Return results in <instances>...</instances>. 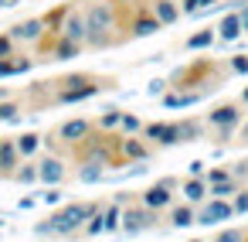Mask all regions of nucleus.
<instances>
[{
  "label": "nucleus",
  "mask_w": 248,
  "mask_h": 242,
  "mask_svg": "<svg viewBox=\"0 0 248 242\" xmlns=\"http://www.w3.org/2000/svg\"><path fill=\"white\" fill-rule=\"evenodd\" d=\"M92 215H99V208L95 205H65L62 211H55L45 225H38V232L45 235V232H55V235H72V232H78Z\"/></svg>",
  "instance_id": "f257e3e1"
},
{
  "label": "nucleus",
  "mask_w": 248,
  "mask_h": 242,
  "mask_svg": "<svg viewBox=\"0 0 248 242\" xmlns=\"http://www.w3.org/2000/svg\"><path fill=\"white\" fill-rule=\"evenodd\" d=\"M85 21H89V38H85V45H92V48H106L109 45V31L116 28V11H112V4H92L89 11H85Z\"/></svg>",
  "instance_id": "f03ea898"
},
{
  "label": "nucleus",
  "mask_w": 248,
  "mask_h": 242,
  "mask_svg": "<svg viewBox=\"0 0 248 242\" xmlns=\"http://www.w3.org/2000/svg\"><path fill=\"white\" fill-rule=\"evenodd\" d=\"M234 215V205L228 198H211L201 211H197V225H217V222H228Z\"/></svg>",
  "instance_id": "7ed1b4c3"
},
{
  "label": "nucleus",
  "mask_w": 248,
  "mask_h": 242,
  "mask_svg": "<svg viewBox=\"0 0 248 242\" xmlns=\"http://www.w3.org/2000/svg\"><path fill=\"white\" fill-rule=\"evenodd\" d=\"M207 123H211V126H217L221 133H231V130L241 123V113H238V106H234V103H221V106H214V109L207 113Z\"/></svg>",
  "instance_id": "20e7f679"
},
{
  "label": "nucleus",
  "mask_w": 248,
  "mask_h": 242,
  "mask_svg": "<svg viewBox=\"0 0 248 242\" xmlns=\"http://www.w3.org/2000/svg\"><path fill=\"white\" fill-rule=\"evenodd\" d=\"M173 184H177V181H156L153 188H146V191H143V205H146V208H153V211L170 208V205H173V194H170V191H173Z\"/></svg>",
  "instance_id": "39448f33"
},
{
  "label": "nucleus",
  "mask_w": 248,
  "mask_h": 242,
  "mask_svg": "<svg viewBox=\"0 0 248 242\" xmlns=\"http://www.w3.org/2000/svg\"><path fill=\"white\" fill-rule=\"evenodd\" d=\"M156 222V211L153 208H126L123 211V232H143V228H150Z\"/></svg>",
  "instance_id": "423d86ee"
},
{
  "label": "nucleus",
  "mask_w": 248,
  "mask_h": 242,
  "mask_svg": "<svg viewBox=\"0 0 248 242\" xmlns=\"http://www.w3.org/2000/svg\"><path fill=\"white\" fill-rule=\"evenodd\" d=\"M62 38L85 45V38H89V21H85V14H82V11H72V14L65 17V24H62Z\"/></svg>",
  "instance_id": "0eeeda50"
},
{
  "label": "nucleus",
  "mask_w": 248,
  "mask_h": 242,
  "mask_svg": "<svg viewBox=\"0 0 248 242\" xmlns=\"http://www.w3.org/2000/svg\"><path fill=\"white\" fill-rule=\"evenodd\" d=\"M143 133H146V140H153V143H163V147H173V143H180L177 123H150V126H143Z\"/></svg>",
  "instance_id": "6e6552de"
},
{
  "label": "nucleus",
  "mask_w": 248,
  "mask_h": 242,
  "mask_svg": "<svg viewBox=\"0 0 248 242\" xmlns=\"http://www.w3.org/2000/svg\"><path fill=\"white\" fill-rule=\"evenodd\" d=\"M89 130H92L89 120H68V123L58 130V137H62L65 143H82V140L89 137Z\"/></svg>",
  "instance_id": "1a4fd4ad"
},
{
  "label": "nucleus",
  "mask_w": 248,
  "mask_h": 242,
  "mask_svg": "<svg viewBox=\"0 0 248 242\" xmlns=\"http://www.w3.org/2000/svg\"><path fill=\"white\" fill-rule=\"evenodd\" d=\"M41 31H45V21H41V17H31V21H21V24L11 31V38H14V41H38Z\"/></svg>",
  "instance_id": "9d476101"
},
{
  "label": "nucleus",
  "mask_w": 248,
  "mask_h": 242,
  "mask_svg": "<svg viewBox=\"0 0 248 242\" xmlns=\"http://www.w3.org/2000/svg\"><path fill=\"white\" fill-rule=\"evenodd\" d=\"M38 177H41L45 184H58V181L65 177V164H62L58 157H45V160L38 164Z\"/></svg>",
  "instance_id": "9b49d317"
},
{
  "label": "nucleus",
  "mask_w": 248,
  "mask_h": 242,
  "mask_svg": "<svg viewBox=\"0 0 248 242\" xmlns=\"http://www.w3.org/2000/svg\"><path fill=\"white\" fill-rule=\"evenodd\" d=\"M190 222H197V211H194L190 201H184V205H170V225H173V228H187Z\"/></svg>",
  "instance_id": "f8f14e48"
},
{
  "label": "nucleus",
  "mask_w": 248,
  "mask_h": 242,
  "mask_svg": "<svg viewBox=\"0 0 248 242\" xmlns=\"http://www.w3.org/2000/svg\"><path fill=\"white\" fill-rule=\"evenodd\" d=\"M153 14H156L160 24H177V17H180L184 11L173 4V0H156V4H153Z\"/></svg>",
  "instance_id": "ddd939ff"
},
{
  "label": "nucleus",
  "mask_w": 248,
  "mask_h": 242,
  "mask_svg": "<svg viewBox=\"0 0 248 242\" xmlns=\"http://www.w3.org/2000/svg\"><path fill=\"white\" fill-rule=\"evenodd\" d=\"M163 24L156 21V14H140L136 21H133V35L136 38H150V35H156Z\"/></svg>",
  "instance_id": "4468645a"
},
{
  "label": "nucleus",
  "mask_w": 248,
  "mask_h": 242,
  "mask_svg": "<svg viewBox=\"0 0 248 242\" xmlns=\"http://www.w3.org/2000/svg\"><path fill=\"white\" fill-rule=\"evenodd\" d=\"M241 31H245V28H241V17H238V14H228V17L217 24L221 41H238V38H241Z\"/></svg>",
  "instance_id": "2eb2a0df"
},
{
  "label": "nucleus",
  "mask_w": 248,
  "mask_h": 242,
  "mask_svg": "<svg viewBox=\"0 0 248 242\" xmlns=\"http://www.w3.org/2000/svg\"><path fill=\"white\" fill-rule=\"evenodd\" d=\"M106 157H92V160H85L82 164V171H78V181H85V184H92V181H99L106 171Z\"/></svg>",
  "instance_id": "dca6fc26"
},
{
  "label": "nucleus",
  "mask_w": 248,
  "mask_h": 242,
  "mask_svg": "<svg viewBox=\"0 0 248 242\" xmlns=\"http://www.w3.org/2000/svg\"><path fill=\"white\" fill-rule=\"evenodd\" d=\"M214 38H217V35H214L211 28H201L197 35H190V38L184 41V48H187V52H201V48H207V45H214Z\"/></svg>",
  "instance_id": "f3484780"
},
{
  "label": "nucleus",
  "mask_w": 248,
  "mask_h": 242,
  "mask_svg": "<svg viewBox=\"0 0 248 242\" xmlns=\"http://www.w3.org/2000/svg\"><path fill=\"white\" fill-rule=\"evenodd\" d=\"M119 150H123L126 160H146V157H150V150H146L140 140H119Z\"/></svg>",
  "instance_id": "a211bd4d"
},
{
  "label": "nucleus",
  "mask_w": 248,
  "mask_h": 242,
  "mask_svg": "<svg viewBox=\"0 0 248 242\" xmlns=\"http://www.w3.org/2000/svg\"><path fill=\"white\" fill-rule=\"evenodd\" d=\"M11 167H17V143L0 140V171H11Z\"/></svg>",
  "instance_id": "6ab92c4d"
},
{
  "label": "nucleus",
  "mask_w": 248,
  "mask_h": 242,
  "mask_svg": "<svg viewBox=\"0 0 248 242\" xmlns=\"http://www.w3.org/2000/svg\"><path fill=\"white\" fill-rule=\"evenodd\" d=\"M204 194H207V188H204V181H201V177H190V181H184V198H187L190 205L204 201Z\"/></svg>",
  "instance_id": "aec40b11"
},
{
  "label": "nucleus",
  "mask_w": 248,
  "mask_h": 242,
  "mask_svg": "<svg viewBox=\"0 0 248 242\" xmlns=\"http://www.w3.org/2000/svg\"><path fill=\"white\" fill-rule=\"evenodd\" d=\"M78 52H82V45H78V41H68V38H62V41L55 45V58H58V62H68V58H75Z\"/></svg>",
  "instance_id": "412c9836"
},
{
  "label": "nucleus",
  "mask_w": 248,
  "mask_h": 242,
  "mask_svg": "<svg viewBox=\"0 0 248 242\" xmlns=\"http://www.w3.org/2000/svg\"><path fill=\"white\" fill-rule=\"evenodd\" d=\"M102 225H106V232L123 228V208H119V205H109V208L102 211Z\"/></svg>",
  "instance_id": "4be33fe9"
},
{
  "label": "nucleus",
  "mask_w": 248,
  "mask_h": 242,
  "mask_svg": "<svg viewBox=\"0 0 248 242\" xmlns=\"http://www.w3.org/2000/svg\"><path fill=\"white\" fill-rule=\"evenodd\" d=\"M99 92V86H92V82H85L82 89H72V92H62L58 99L62 103H78V99H89V96H95Z\"/></svg>",
  "instance_id": "5701e85b"
},
{
  "label": "nucleus",
  "mask_w": 248,
  "mask_h": 242,
  "mask_svg": "<svg viewBox=\"0 0 248 242\" xmlns=\"http://www.w3.org/2000/svg\"><path fill=\"white\" fill-rule=\"evenodd\" d=\"M38 143H41L38 133H24V137H17V154H21V157H31V154L38 150Z\"/></svg>",
  "instance_id": "b1692460"
},
{
  "label": "nucleus",
  "mask_w": 248,
  "mask_h": 242,
  "mask_svg": "<svg viewBox=\"0 0 248 242\" xmlns=\"http://www.w3.org/2000/svg\"><path fill=\"white\" fill-rule=\"evenodd\" d=\"M234 191H238V177H228V181L211 184V194H214V198H228V194H234Z\"/></svg>",
  "instance_id": "393cba45"
},
{
  "label": "nucleus",
  "mask_w": 248,
  "mask_h": 242,
  "mask_svg": "<svg viewBox=\"0 0 248 242\" xmlns=\"http://www.w3.org/2000/svg\"><path fill=\"white\" fill-rule=\"evenodd\" d=\"M119 123H123V109H102V116H99V126L102 130H112Z\"/></svg>",
  "instance_id": "a878e982"
},
{
  "label": "nucleus",
  "mask_w": 248,
  "mask_h": 242,
  "mask_svg": "<svg viewBox=\"0 0 248 242\" xmlns=\"http://www.w3.org/2000/svg\"><path fill=\"white\" fill-rule=\"evenodd\" d=\"M24 69H31L28 58H21V62H4V58H0V79H4V75H17V72H24Z\"/></svg>",
  "instance_id": "bb28decb"
},
{
  "label": "nucleus",
  "mask_w": 248,
  "mask_h": 242,
  "mask_svg": "<svg viewBox=\"0 0 248 242\" xmlns=\"http://www.w3.org/2000/svg\"><path fill=\"white\" fill-rule=\"evenodd\" d=\"M190 103H197V92H184V96H163V106H170V109H177V106H190Z\"/></svg>",
  "instance_id": "cd10ccee"
},
{
  "label": "nucleus",
  "mask_w": 248,
  "mask_h": 242,
  "mask_svg": "<svg viewBox=\"0 0 248 242\" xmlns=\"http://www.w3.org/2000/svg\"><path fill=\"white\" fill-rule=\"evenodd\" d=\"M214 242H245V228H221Z\"/></svg>",
  "instance_id": "c85d7f7f"
},
{
  "label": "nucleus",
  "mask_w": 248,
  "mask_h": 242,
  "mask_svg": "<svg viewBox=\"0 0 248 242\" xmlns=\"http://www.w3.org/2000/svg\"><path fill=\"white\" fill-rule=\"evenodd\" d=\"M119 126H123V133H129V137L143 130V123H140V116H133V113H123V123H119Z\"/></svg>",
  "instance_id": "c756f323"
},
{
  "label": "nucleus",
  "mask_w": 248,
  "mask_h": 242,
  "mask_svg": "<svg viewBox=\"0 0 248 242\" xmlns=\"http://www.w3.org/2000/svg\"><path fill=\"white\" fill-rule=\"evenodd\" d=\"M17 181H21V184H31V181H41V177H38V167H34V164H28L24 171H17Z\"/></svg>",
  "instance_id": "7c9ffc66"
},
{
  "label": "nucleus",
  "mask_w": 248,
  "mask_h": 242,
  "mask_svg": "<svg viewBox=\"0 0 248 242\" xmlns=\"http://www.w3.org/2000/svg\"><path fill=\"white\" fill-rule=\"evenodd\" d=\"M231 205H234V211H241V215H245V211H248V191H241V188H238Z\"/></svg>",
  "instance_id": "2f4dec72"
},
{
  "label": "nucleus",
  "mask_w": 248,
  "mask_h": 242,
  "mask_svg": "<svg viewBox=\"0 0 248 242\" xmlns=\"http://www.w3.org/2000/svg\"><path fill=\"white\" fill-rule=\"evenodd\" d=\"M177 133H180V143H184V140L197 137V126H194V123H177Z\"/></svg>",
  "instance_id": "473e14b6"
},
{
  "label": "nucleus",
  "mask_w": 248,
  "mask_h": 242,
  "mask_svg": "<svg viewBox=\"0 0 248 242\" xmlns=\"http://www.w3.org/2000/svg\"><path fill=\"white\" fill-rule=\"evenodd\" d=\"M11 52H14V38L7 35V38H0V58H14Z\"/></svg>",
  "instance_id": "72a5a7b5"
},
{
  "label": "nucleus",
  "mask_w": 248,
  "mask_h": 242,
  "mask_svg": "<svg viewBox=\"0 0 248 242\" xmlns=\"http://www.w3.org/2000/svg\"><path fill=\"white\" fill-rule=\"evenodd\" d=\"M231 72H241V75H245V72H248V58H245V55H234V58H231Z\"/></svg>",
  "instance_id": "f704fd0d"
},
{
  "label": "nucleus",
  "mask_w": 248,
  "mask_h": 242,
  "mask_svg": "<svg viewBox=\"0 0 248 242\" xmlns=\"http://www.w3.org/2000/svg\"><path fill=\"white\" fill-rule=\"evenodd\" d=\"M201 7H204L201 0H180V11H184V14H197Z\"/></svg>",
  "instance_id": "c9c22d12"
},
{
  "label": "nucleus",
  "mask_w": 248,
  "mask_h": 242,
  "mask_svg": "<svg viewBox=\"0 0 248 242\" xmlns=\"http://www.w3.org/2000/svg\"><path fill=\"white\" fill-rule=\"evenodd\" d=\"M17 116V106L14 103H4V106H0V120H14Z\"/></svg>",
  "instance_id": "e433bc0d"
},
{
  "label": "nucleus",
  "mask_w": 248,
  "mask_h": 242,
  "mask_svg": "<svg viewBox=\"0 0 248 242\" xmlns=\"http://www.w3.org/2000/svg\"><path fill=\"white\" fill-rule=\"evenodd\" d=\"M228 177H234V174H231V171H211V174H207V181H211V184H217V181H228Z\"/></svg>",
  "instance_id": "4c0bfd02"
},
{
  "label": "nucleus",
  "mask_w": 248,
  "mask_h": 242,
  "mask_svg": "<svg viewBox=\"0 0 248 242\" xmlns=\"http://www.w3.org/2000/svg\"><path fill=\"white\" fill-rule=\"evenodd\" d=\"M163 89H167V82H163V79H156V82H150V92H153V96H156V92H163Z\"/></svg>",
  "instance_id": "58836bf2"
},
{
  "label": "nucleus",
  "mask_w": 248,
  "mask_h": 242,
  "mask_svg": "<svg viewBox=\"0 0 248 242\" xmlns=\"http://www.w3.org/2000/svg\"><path fill=\"white\" fill-rule=\"evenodd\" d=\"M238 17H241V28H245V31H248V4H245V7H241V11H238Z\"/></svg>",
  "instance_id": "ea45409f"
},
{
  "label": "nucleus",
  "mask_w": 248,
  "mask_h": 242,
  "mask_svg": "<svg viewBox=\"0 0 248 242\" xmlns=\"http://www.w3.org/2000/svg\"><path fill=\"white\" fill-rule=\"evenodd\" d=\"M241 103H248V86H245V92H241Z\"/></svg>",
  "instance_id": "a19ab883"
},
{
  "label": "nucleus",
  "mask_w": 248,
  "mask_h": 242,
  "mask_svg": "<svg viewBox=\"0 0 248 242\" xmlns=\"http://www.w3.org/2000/svg\"><path fill=\"white\" fill-rule=\"evenodd\" d=\"M201 4H204V7H207V4H214V0H201ZM204 7H201V11H204Z\"/></svg>",
  "instance_id": "79ce46f5"
},
{
  "label": "nucleus",
  "mask_w": 248,
  "mask_h": 242,
  "mask_svg": "<svg viewBox=\"0 0 248 242\" xmlns=\"http://www.w3.org/2000/svg\"><path fill=\"white\" fill-rule=\"evenodd\" d=\"M119 4H133V0H119Z\"/></svg>",
  "instance_id": "37998d69"
},
{
  "label": "nucleus",
  "mask_w": 248,
  "mask_h": 242,
  "mask_svg": "<svg viewBox=\"0 0 248 242\" xmlns=\"http://www.w3.org/2000/svg\"><path fill=\"white\" fill-rule=\"evenodd\" d=\"M190 242H201V239H190Z\"/></svg>",
  "instance_id": "c03bdc74"
},
{
  "label": "nucleus",
  "mask_w": 248,
  "mask_h": 242,
  "mask_svg": "<svg viewBox=\"0 0 248 242\" xmlns=\"http://www.w3.org/2000/svg\"><path fill=\"white\" fill-rule=\"evenodd\" d=\"M0 7H4V0H0Z\"/></svg>",
  "instance_id": "a18cd8bd"
},
{
  "label": "nucleus",
  "mask_w": 248,
  "mask_h": 242,
  "mask_svg": "<svg viewBox=\"0 0 248 242\" xmlns=\"http://www.w3.org/2000/svg\"><path fill=\"white\" fill-rule=\"evenodd\" d=\"M0 225H4V222H0Z\"/></svg>",
  "instance_id": "49530a36"
}]
</instances>
